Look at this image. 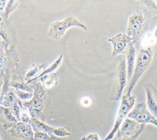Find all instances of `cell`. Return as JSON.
Wrapping results in <instances>:
<instances>
[{
	"label": "cell",
	"mask_w": 157,
	"mask_h": 140,
	"mask_svg": "<svg viewBox=\"0 0 157 140\" xmlns=\"http://www.w3.org/2000/svg\"><path fill=\"white\" fill-rule=\"evenodd\" d=\"M9 45L0 39V78L2 79V93L9 88L10 79L16 74L20 68L19 55L15 45Z\"/></svg>",
	"instance_id": "obj_1"
},
{
	"label": "cell",
	"mask_w": 157,
	"mask_h": 140,
	"mask_svg": "<svg viewBox=\"0 0 157 140\" xmlns=\"http://www.w3.org/2000/svg\"><path fill=\"white\" fill-rule=\"evenodd\" d=\"M33 84V96L29 101L23 103V105L28 109L31 118H35L43 122L45 119V110L48 102L47 95L39 81H36Z\"/></svg>",
	"instance_id": "obj_2"
},
{
	"label": "cell",
	"mask_w": 157,
	"mask_h": 140,
	"mask_svg": "<svg viewBox=\"0 0 157 140\" xmlns=\"http://www.w3.org/2000/svg\"><path fill=\"white\" fill-rule=\"evenodd\" d=\"M153 56V52L151 47L140 49L136 59L131 79L129 82L127 94H131L139 78L151 64Z\"/></svg>",
	"instance_id": "obj_3"
},
{
	"label": "cell",
	"mask_w": 157,
	"mask_h": 140,
	"mask_svg": "<svg viewBox=\"0 0 157 140\" xmlns=\"http://www.w3.org/2000/svg\"><path fill=\"white\" fill-rule=\"evenodd\" d=\"M72 26H78L87 30L86 26L75 17L68 15L62 21H56L50 25L47 36L54 40L59 39L65 33L66 31Z\"/></svg>",
	"instance_id": "obj_4"
},
{
	"label": "cell",
	"mask_w": 157,
	"mask_h": 140,
	"mask_svg": "<svg viewBox=\"0 0 157 140\" xmlns=\"http://www.w3.org/2000/svg\"><path fill=\"white\" fill-rule=\"evenodd\" d=\"M135 102L136 96L134 95L126 93L122 96L121 104L117 115L113 127L104 140H110L114 137L115 133L118 131L120 125L123 122L124 119L128 115L130 110L134 105Z\"/></svg>",
	"instance_id": "obj_5"
},
{
	"label": "cell",
	"mask_w": 157,
	"mask_h": 140,
	"mask_svg": "<svg viewBox=\"0 0 157 140\" xmlns=\"http://www.w3.org/2000/svg\"><path fill=\"white\" fill-rule=\"evenodd\" d=\"M128 117L140 124L151 123L157 126V119L147 109L145 102L136 104L134 109L128 114Z\"/></svg>",
	"instance_id": "obj_6"
},
{
	"label": "cell",
	"mask_w": 157,
	"mask_h": 140,
	"mask_svg": "<svg viewBox=\"0 0 157 140\" xmlns=\"http://www.w3.org/2000/svg\"><path fill=\"white\" fill-rule=\"evenodd\" d=\"M126 66L124 60H121L118 63L115 87L111 93V99L118 101L120 99L123 90L126 84Z\"/></svg>",
	"instance_id": "obj_7"
},
{
	"label": "cell",
	"mask_w": 157,
	"mask_h": 140,
	"mask_svg": "<svg viewBox=\"0 0 157 140\" xmlns=\"http://www.w3.org/2000/svg\"><path fill=\"white\" fill-rule=\"evenodd\" d=\"M8 133L13 137L23 140H34V132L29 123L18 122L7 130Z\"/></svg>",
	"instance_id": "obj_8"
},
{
	"label": "cell",
	"mask_w": 157,
	"mask_h": 140,
	"mask_svg": "<svg viewBox=\"0 0 157 140\" xmlns=\"http://www.w3.org/2000/svg\"><path fill=\"white\" fill-rule=\"evenodd\" d=\"M144 23V17L140 12L134 13L129 18L127 35L134 39L141 31Z\"/></svg>",
	"instance_id": "obj_9"
},
{
	"label": "cell",
	"mask_w": 157,
	"mask_h": 140,
	"mask_svg": "<svg viewBox=\"0 0 157 140\" xmlns=\"http://www.w3.org/2000/svg\"><path fill=\"white\" fill-rule=\"evenodd\" d=\"M134 38L128 36L124 33H120L116 36L108 39V41L111 42L113 45L112 56L123 52L128 44L132 42Z\"/></svg>",
	"instance_id": "obj_10"
},
{
	"label": "cell",
	"mask_w": 157,
	"mask_h": 140,
	"mask_svg": "<svg viewBox=\"0 0 157 140\" xmlns=\"http://www.w3.org/2000/svg\"><path fill=\"white\" fill-rule=\"evenodd\" d=\"M141 124L135 120L126 117L122 122L117 132V139L121 136H132L135 135L140 129Z\"/></svg>",
	"instance_id": "obj_11"
},
{
	"label": "cell",
	"mask_w": 157,
	"mask_h": 140,
	"mask_svg": "<svg viewBox=\"0 0 157 140\" xmlns=\"http://www.w3.org/2000/svg\"><path fill=\"white\" fill-rule=\"evenodd\" d=\"M147 93V106L157 119V88L150 82L144 85Z\"/></svg>",
	"instance_id": "obj_12"
},
{
	"label": "cell",
	"mask_w": 157,
	"mask_h": 140,
	"mask_svg": "<svg viewBox=\"0 0 157 140\" xmlns=\"http://www.w3.org/2000/svg\"><path fill=\"white\" fill-rule=\"evenodd\" d=\"M123 53L125 55L126 58V74L128 80L129 82L133 73L136 56V49L133 45V42H131L128 44Z\"/></svg>",
	"instance_id": "obj_13"
},
{
	"label": "cell",
	"mask_w": 157,
	"mask_h": 140,
	"mask_svg": "<svg viewBox=\"0 0 157 140\" xmlns=\"http://www.w3.org/2000/svg\"><path fill=\"white\" fill-rule=\"evenodd\" d=\"M18 122L19 121L8 108L0 106V123L5 130H8Z\"/></svg>",
	"instance_id": "obj_14"
},
{
	"label": "cell",
	"mask_w": 157,
	"mask_h": 140,
	"mask_svg": "<svg viewBox=\"0 0 157 140\" xmlns=\"http://www.w3.org/2000/svg\"><path fill=\"white\" fill-rule=\"evenodd\" d=\"M28 123L32 127L34 132H44L48 135L53 134V133L55 128L49 126L37 119L31 118Z\"/></svg>",
	"instance_id": "obj_15"
},
{
	"label": "cell",
	"mask_w": 157,
	"mask_h": 140,
	"mask_svg": "<svg viewBox=\"0 0 157 140\" xmlns=\"http://www.w3.org/2000/svg\"><path fill=\"white\" fill-rule=\"evenodd\" d=\"M1 94L2 95V99L1 106L9 108L18 103V98L15 93L14 88L10 87L6 92L1 93Z\"/></svg>",
	"instance_id": "obj_16"
},
{
	"label": "cell",
	"mask_w": 157,
	"mask_h": 140,
	"mask_svg": "<svg viewBox=\"0 0 157 140\" xmlns=\"http://www.w3.org/2000/svg\"><path fill=\"white\" fill-rule=\"evenodd\" d=\"M47 64H33L31 67L30 69L26 72L25 80L26 81V84H31L34 80L37 78L39 74L45 69Z\"/></svg>",
	"instance_id": "obj_17"
},
{
	"label": "cell",
	"mask_w": 157,
	"mask_h": 140,
	"mask_svg": "<svg viewBox=\"0 0 157 140\" xmlns=\"http://www.w3.org/2000/svg\"><path fill=\"white\" fill-rule=\"evenodd\" d=\"M37 80L40 82L44 88H51L58 85V74L55 72L45 74L40 77Z\"/></svg>",
	"instance_id": "obj_18"
},
{
	"label": "cell",
	"mask_w": 157,
	"mask_h": 140,
	"mask_svg": "<svg viewBox=\"0 0 157 140\" xmlns=\"http://www.w3.org/2000/svg\"><path fill=\"white\" fill-rule=\"evenodd\" d=\"M9 87L14 89H17V90L29 92V93L34 92V85L33 86H31L29 84H28L23 82H17V81L10 82Z\"/></svg>",
	"instance_id": "obj_19"
},
{
	"label": "cell",
	"mask_w": 157,
	"mask_h": 140,
	"mask_svg": "<svg viewBox=\"0 0 157 140\" xmlns=\"http://www.w3.org/2000/svg\"><path fill=\"white\" fill-rule=\"evenodd\" d=\"M62 59H63V55L61 54L60 56L58 58V59H57L54 63H53L50 66H49L47 67L45 70H44V71L39 74V76L37 78H36V79L34 80V81H33L31 84H33V82L37 81V80L40 77H41L42 76H44V75H45V74H48L52 73V72H53L55 70H56V69L58 68V67L60 65V64H61V61H62Z\"/></svg>",
	"instance_id": "obj_20"
},
{
	"label": "cell",
	"mask_w": 157,
	"mask_h": 140,
	"mask_svg": "<svg viewBox=\"0 0 157 140\" xmlns=\"http://www.w3.org/2000/svg\"><path fill=\"white\" fill-rule=\"evenodd\" d=\"M18 104L20 107V122L28 123L31 119V116H30L28 109L23 105V103H21V101L19 98L18 100Z\"/></svg>",
	"instance_id": "obj_21"
},
{
	"label": "cell",
	"mask_w": 157,
	"mask_h": 140,
	"mask_svg": "<svg viewBox=\"0 0 157 140\" xmlns=\"http://www.w3.org/2000/svg\"><path fill=\"white\" fill-rule=\"evenodd\" d=\"M20 1L17 0H9L7 1V4L6 5V9H5V13H4V18L7 21L9 18V14L15 10L16 8L20 4Z\"/></svg>",
	"instance_id": "obj_22"
},
{
	"label": "cell",
	"mask_w": 157,
	"mask_h": 140,
	"mask_svg": "<svg viewBox=\"0 0 157 140\" xmlns=\"http://www.w3.org/2000/svg\"><path fill=\"white\" fill-rule=\"evenodd\" d=\"M34 140H65V139L57 137L54 134L48 135L44 132H34Z\"/></svg>",
	"instance_id": "obj_23"
},
{
	"label": "cell",
	"mask_w": 157,
	"mask_h": 140,
	"mask_svg": "<svg viewBox=\"0 0 157 140\" xmlns=\"http://www.w3.org/2000/svg\"><path fill=\"white\" fill-rule=\"evenodd\" d=\"M0 36L7 44L10 45V41L9 35L7 31V23L6 22L0 21Z\"/></svg>",
	"instance_id": "obj_24"
},
{
	"label": "cell",
	"mask_w": 157,
	"mask_h": 140,
	"mask_svg": "<svg viewBox=\"0 0 157 140\" xmlns=\"http://www.w3.org/2000/svg\"><path fill=\"white\" fill-rule=\"evenodd\" d=\"M15 93L20 99H23V100H26V99H30L33 98V93H29L17 89H14Z\"/></svg>",
	"instance_id": "obj_25"
},
{
	"label": "cell",
	"mask_w": 157,
	"mask_h": 140,
	"mask_svg": "<svg viewBox=\"0 0 157 140\" xmlns=\"http://www.w3.org/2000/svg\"><path fill=\"white\" fill-rule=\"evenodd\" d=\"M53 134L59 138H64L67 136H70L71 133L64 127L55 128Z\"/></svg>",
	"instance_id": "obj_26"
},
{
	"label": "cell",
	"mask_w": 157,
	"mask_h": 140,
	"mask_svg": "<svg viewBox=\"0 0 157 140\" xmlns=\"http://www.w3.org/2000/svg\"><path fill=\"white\" fill-rule=\"evenodd\" d=\"M145 128V125L141 124V127L139 131L134 136H121L117 139V140H137L138 137L140 135V134L142 133Z\"/></svg>",
	"instance_id": "obj_27"
},
{
	"label": "cell",
	"mask_w": 157,
	"mask_h": 140,
	"mask_svg": "<svg viewBox=\"0 0 157 140\" xmlns=\"http://www.w3.org/2000/svg\"><path fill=\"white\" fill-rule=\"evenodd\" d=\"M10 112L16 117V119L20 121V107L18 106V103L16 104H14L13 106L10 107L8 108Z\"/></svg>",
	"instance_id": "obj_28"
},
{
	"label": "cell",
	"mask_w": 157,
	"mask_h": 140,
	"mask_svg": "<svg viewBox=\"0 0 157 140\" xmlns=\"http://www.w3.org/2000/svg\"><path fill=\"white\" fill-rule=\"evenodd\" d=\"M81 140H101L97 133H90L87 136H83Z\"/></svg>",
	"instance_id": "obj_29"
},
{
	"label": "cell",
	"mask_w": 157,
	"mask_h": 140,
	"mask_svg": "<svg viewBox=\"0 0 157 140\" xmlns=\"http://www.w3.org/2000/svg\"><path fill=\"white\" fill-rule=\"evenodd\" d=\"M0 140H10L6 130L3 128L2 125L0 123Z\"/></svg>",
	"instance_id": "obj_30"
},
{
	"label": "cell",
	"mask_w": 157,
	"mask_h": 140,
	"mask_svg": "<svg viewBox=\"0 0 157 140\" xmlns=\"http://www.w3.org/2000/svg\"><path fill=\"white\" fill-rule=\"evenodd\" d=\"M7 2V0H0V10H2L4 9Z\"/></svg>",
	"instance_id": "obj_31"
},
{
	"label": "cell",
	"mask_w": 157,
	"mask_h": 140,
	"mask_svg": "<svg viewBox=\"0 0 157 140\" xmlns=\"http://www.w3.org/2000/svg\"><path fill=\"white\" fill-rule=\"evenodd\" d=\"M2 95L1 94L0 96V106H1V102H2Z\"/></svg>",
	"instance_id": "obj_32"
},
{
	"label": "cell",
	"mask_w": 157,
	"mask_h": 140,
	"mask_svg": "<svg viewBox=\"0 0 157 140\" xmlns=\"http://www.w3.org/2000/svg\"><path fill=\"white\" fill-rule=\"evenodd\" d=\"M2 84H0V96L1 95V93H2V87H1Z\"/></svg>",
	"instance_id": "obj_33"
},
{
	"label": "cell",
	"mask_w": 157,
	"mask_h": 140,
	"mask_svg": "<svg viewBox=\"0 0 157 140\" xmlns=\"http://www.w3.org/2000/svg\"><path fill=\"white\" fill-rule=\"evenodd\" d=\"M0 21H2V18L1 17H0Z\"/></svg>",
	"instance_id": "obj_34"
},
{
	"label": "cell",
	"mask_w": 157,
	"mask_h": 140,
	"mask_svg": "<svg viewBox=\"0 0 157 140\" xmlns=\"http://www.w3.org/2000/svg\"><path fill=\"white\" fill-rule=\"evenodd\" d=\"M156 2H157V1H156Z\"/></svg>",
	"instance_id": "obj_35"
}]
</instances>
